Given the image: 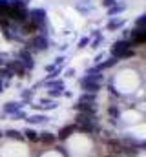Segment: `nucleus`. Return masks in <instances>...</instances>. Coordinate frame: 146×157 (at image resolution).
<instances>
[{
	"mask_svg": "<svg viewBox=\"0 0 146 157\" xmlns=\"http://www.w3.org/2000/svg\"><path fill=\"white\" fill-rule=\"evenodd\" d=\"M26 121H28V124H44L48 119L44 115H31V117H26Z\"/></svg>",
	"mask_w": 146,
	"mask_h": 157,
	"instance_id": "obj_6",
	"label": "nucleus"
},
{
	"mask_svg": "<svg viewBox=\"0 0 146 157\" xmlns=\"http://www.w3.org/2000/svg\"><path fill=\"white\" fill-rule=\"evenodd\" d=\"M20 106L22 104H18V102H6L4 104V113L6 115H13V113H17L20 110Z\"/></svg>",
	"mask_w": 146,
	"mask_h": 157,
	"instance_id": "obj_4",
	"label": "nucleus"
},
{
	"mask_svg": "<svg viewBox=\"0 0 146 157\" xmlns=\"http://www.w3.org/2000/svg\"><path fill=\"white\" fill-rule=\"evenodd\" d=\"M108 157H121V155H113V154H111V155H108Z\"/></svg>",
	"mask_w": 146,
	"mask_h": 157,
	"instance_id": "obj_9",
	"label": "nucleus"
},
{
	"mask_svg": "<svg viewBox=\"0 0 146 157\" xmlns=\"http://www.w3.org/2000/svg\"><path fill=\"white\" fill-rule=\"evenodd\" d=\"M77 130V126L75 124H70V126H64V128H60V132H59V135H57V139H60V141H66L68 137H71V133Z\"/></svg>",
	"mask_w": 146,
	"mask_h": 157,
	"instance_id": "obj_2",
	"label": "nucleus"
},
{
	"mask_svg": "<svg viewBox=\"0 0 146 157\" xmlns=\"http://www.w3.org/2000/svg\"><path fill=\"white\" fill-rule=\"evenodd\" d=\"M26 117H28V115H26L24 112H20V110H18L17 113H13V119H15V121H18V119H26Z\"/></svg>",
	"mask_w": 146,
	"mask_h": 157,
	"instance_id": "obj_7",
	"label": "nucleus"
},
{
	"mask_svg": "<svg viewBox=\"0 0 146 157\" xmlns=\"http://www.w3.org/2000/svg\"><path fill=\"white\" fill-rule=\"evenodd\" d=\"M38 143L44 146H53L57 143V135L53 132H40L38 133Z\"/></svg>",
	"mask_w": 146,
	"mask_h": 157,
	"instance_id": "obj_1",
	"label": "nucleus"
},
{
	"mask_svg": "<svg viewBox=\"0 0 146 157\" xmlns=\"http://www.w3.org/2000/svg\"><path fill=\"white\" fill-rule=\"evenodd\" d=\"M2 137H4V132H2V130H0V139H2Z\"/></svg>",
	"mask_w": 146,
	"mask_h": 157,
	"instance_id": "obj_8",
	"label": "nucleus"
},
{
	"mask_svg": "<svg viewBox=\"0 0 146 157\" xmlns=\"http://www.w3.org/2000/svg\"><path fill=\"white\" fill-rule=\"evenodd\" d=\"M4 137H7V139H15V141H26L24 133H22V132H18V130H15V128L6 130V132H4Z\"/></svg>",
	"mask_w": 146,
	"mask_h": 157,
	"instance_id": "obj_3",
	"label": "nucleus"
},
{
	"mask_svg": "<svg viewBox=\"0 0 146 157\" xmlns=\"http://www.w3.org/2000/svg\"><path fill=\"white\" fill-rule=\"evenodd\" d=\"M22 133H24L26 141H29V143H38V132H35L33 128H28V130H24Z\"/></svg>",
	"mask_w": 146,
	"mask_h": 157,
	"instance_id": "obj_5",
	"label": "nucleus"
}]
</instances>
